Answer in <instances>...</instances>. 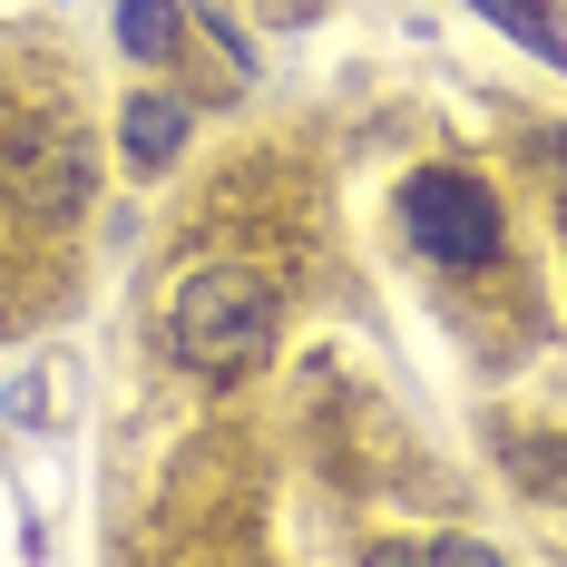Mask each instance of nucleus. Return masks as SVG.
<instances>
[{"label": "nucleus", "mask_w": 567, "mask_h": 567, "mask_svg": "<svg viewBox=\"0 0 567 567\" xmlns=\"http://www.w3.org/2000/svg\"><path fill=\"white\" fill-rule=\"evenodd\" d=\"M284 333V303L255 265H196L176 284V313H167V342L196 362V372H255Z\"/></svg>", "instance_id": "f257e3e1"}, {"label": "nucleus", "mask_w": 567, "mask_h": 567, "mask_svg": "<svg viewBox=\"0 0 567 567\" xmlns=\"http://www.w3.org/2000/svg\"><path fill=\"white\" fill-rule=\"evenodd\" d=\"M401 235L431 255V265H489L499 255V196L480 186V176H460V167H411L401 176Z\"/></svg>", "instance_id": "f03ea898"}, {"label": "nucleus", "mask_w": 567, "mask_h": 567, "mask_svg": "<svg viewBox=\"0 0 567 567\" xmlns=\"http://www.w3.org/2000/svg\"><path fill=\"white\" fill-rule=\"evenodd\" d=\"M0 196L20 206V216H79L89 206V137L69 127V117H30L20 137H0Z\"/></svg>", "instance_id": "7ed1b4c3"}, {"label": "nucleus", "mask_w": 567, "mask_h": 567, "mask_svg": "<svg viewBox=\"0 0 567 567\" xmlns=\"http://www.w3.org/2000/svg\"><path fill=\"white\" fill-rule=\"evenodd\" d=\"M186 127H196V109L186 99H167V89H147V99H127V117H117V137H127V167L157 176L186 147Z\"/></svg>", "instance_id": "20e7f679"}, {"label": "nucleus", "mask_w": 567, "mask_h": 567, "mask_svg": "<svg viewBox=\"0 0 567 567\" xmlns=\"http://www.w3.org/2000/svg\"><path fill=\"white\" fill-rule=\"evenodd\" d=\"M470 10H480L489 30H509L518 50H538L548 69H567V40H558V10H548V0H470Z\"/></svg>", "instance_id": "39448f33"}, {"label": "nucleus", "mask_w": 567, "mask_h": 567, "mask_svg": "<svg viewBox=\"0 0 567 567\" xmlns=\"http://www.w3.org/2000/svg\"><path fill=\"white\" fill-rule=\"evenodd\" d=\"M117 40L137 59H167L176 50V0H117Z\"/></svg>", "instance_id": "423d86ee"}, {"label": "nucleus", "mask_w": 567, "mask_h": 567, "mask_svg": "<svg viewBox=\"0 0 567 567\" xmlns=\"http://www.w3.org/2000/svg\"><path fill=\"white\" fill-rule=\"evenodd\" d=\"M509 470H528V480L548 489V480H567V451H538V441H509Z\"/></svg>", "instance_id": "0eeeda50"}]
</instances>
